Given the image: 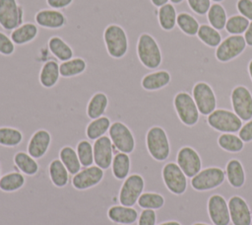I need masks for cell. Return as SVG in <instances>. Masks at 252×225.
Returning <instances> with one entry per match:
<instances>
[{"label": "cell", "instance_id": "obj_1", "mask_svg": "<svg viewBox=\"0 0 252 225\" xmlns=\"http://www.w3.org/2000/svg\"><path fill=\"white\" fill-rule=\"evenodd\" d=\"M145 146L148 154L163 167L170 155V141L165 129L159 125L149 127L145 134Z\"/></svg>", "mask_w": 252, "mask_h": 225}, {"label": "cell", "instance_id": "obj_2", "mask_svg": "<svg viewBox=\"0 0 252 225\" xmlns=\"http://www.w3.org/2000/svg\"><path fill=\"white\" fill-rule=\"evenodd\" d=\"M136 51L141 64L149 70H156L162 63L160 47L157 39L149 33H143L139 36Z\"/></svg>", "mask_w": 252, "mask_h": 225}, {"label": "cell", "instance_id": "obj_3", "mask_svg": "<svg viewBox=\"0 0 252 225\" xmlns=\"http://www.w3.org/2000/svg\"><path fill=\"white\" fill-rule=\"evenodd\" d=\"M103 41L109 56L115 59L124 57L129 48L128 36L118 24H109L103 31Z\"/></svg>", "mask_w": 252, "mask_h": 225}, {"label": "cell", "instance_id": "obj_4", "mask_svg": "<svg viewBox=\"0 0 252 225\" xmlns=\"http://www.w3.org/2000/svg\"><path fill=\"white\" fill-rule=\"evenodd\" d=\"M207 122L210 127L220 133H237L243 121L236 113L227 109H216L207 116Z\"/></svg>", "mask_w": 252, "mask_h": 225}, {"label": "cell", "instance_id": "obj_5", "mask_svg": "<svg viewBox=\"0 0 252 225\" xmlns=\"http://www.w3.org/2000/svg\"><path fill=\"white\" fill-rule=\"evenodd\" d=\"M173 108L179 120L186 126H194L199 122L200 112L192 95L180 91L173 97Z\"/></svg>", "mask_w": 252, "mask_h": 225}, {"label": "cell", "instance_id": "obj_6", "mask_svg": "<svg viewBox=\"0 0 252 225\" xmlns=\"http://www.w3.org/2000/svg\"><path fill=\"white\" fill-rule=\"evenodd\" d=\"M114 148L118 152L132 154L136 148V138L132 129L124 122L113 121L108 130Z\"/></svg>", "mask_w": 252, "mask_h": 225}, {"label": "cell", "instance_id": "obj_7", "mask_svg": "<svg viewBox=\"0 0 252 225\" xmlns=\"http://www.w3.org/2000/svg\"><path fill=\"white\" fill-rule=\"evenodd\" d=\"M225 180V171L219 167H209L191 178L190 185L197 191H208L220 187Z\"/></svg>", "mask_w": 252, "mask_h": 225}, {"label": "cell", "instance_id": "obj_8", "mask_svg": "<svg viewBox=\"0 0 252 225\" xmlns=\"http://www.w3.org/2000/svg\"><path fill=\"white\" fill-rule=\"evenodd\" d=\"M146 182L142 175L138 173L130 174L124 181L119 190L118 200L121 205L134 206L140 195L145 191Z\"/></svg>", "mask_w": 252, "mask_h": 225}, {"label": "cell", "instance_id": "obj_9", "mask_svg": "<svg viewBox=\"0 0 252 225\" xmlns=\"http://www.w3.org/2000/svg\"><path fill=\"white\" fill-rule=\"evenodd\" d=\"M161 177L165 188L173 194L181 195L188 188V178L176 162L165 163L161 170Z\"/></svg>", "mask_w": 252, "mask_h": 225}, {"label": "cell", "instance_id": "obj_10", "mask_svg": "<svg viewBox=\"0 0 252 225\" xmlns=\"http://www.w3.org/2000/svg\"><path fill=\"white\" fill-rule=\"evenodd\" d=\"M192 97L201 115L208 116L218 107L216 93L213 87L205 81H199L194 84Z\"/></svg>", "mask_w": 252, "mask_h": 225}, {"label": "cell", "instance_id": "obj_11", "mask_svg": "<svg viewBox=\"0 0 252 225\" xmlns=\"http://www.w3.org/2000/svg\"><path fill=\"white\" fill-rule=\"evenodd\" d=\"M246 46L247 44L243 36L229 35L223 38L216 48L215 56L220 63L231 62L244 52Z\"/></svg>", "mask_w": 252, "mask_h": 225}, {"label": "cell", "instance_id": "obj_12", "mask_svg": "<svg viewBox=\"0 0 252 225\" xmlns=\"http://www.w3.org/2000/svg\"><path fill=\"white\" fill-rule=\"evenodd\" d=\"M232 111L242 121L252 118V92L244 85H236L230 93Z\"/></svg>", "mask_w": 252, "mask_h": 225}, {"label": "cell", "instance_id": "obj_13", "mask_svg": "<svg viewBox=\"0 0 252 225\" xmlns=\"http://www.w3.org/2000/svg\"><path fill=\"white\" fill-rule=\"evenodd\" d=\"M24 23V8L18 0H0V26L13 31Z\"/></svg>", "mask_w": 252, "mask_h": 225}, {"label": "cell", "instance_id": "obj_14", "mask_svg": "<svg viewBox=\"0 0 252 225\" xmlns=\"http://www.w3.org/2000/svg\"><path fill=\"white\" fill-rule=\"evenodd\" d=\"M176 163L188 179L193 178L202 170L201 157L191 146H183L178 150Z\"/></svg>", "mask_w": 252, "mask_h": 225}, {"label": "cell", "instance_id": "obj_15", "mask_svg": "<svg viewBox=\"0 0 252 225\" xmlns=\"http://www.w3.org/2000/svg\"><path fill=\"white\" fill-rule=\"evenodd\" d=\"M104 177V170L92 165L81 169L72 177V186L77 190H86L97 186Z\"/></svg>", "mask_w": 252, "mask_h": 225}, {"label": "cell", "instance_id": "obj_16", "mask_svg": "<svg viewBox=\"0 0 252 225\" xmlns=\"http://www.w3.org/2000/svg\"><path fill=\"white\" fill-rule=\"evenodd\" d=\"M207 210L213 225H230V215L227 200L220 194L215 193L210 196Z\"/></svg>", "mask_w": 252, "mask_h": 225}, {"label": "cell", "instance_id": "obj_17", "mask_svg": "<svg viewBox=\"0 0 252 225\" xmlns=\"http://www.w3.org/2000/svg\"><path fill=\"white\" fill-rule=\"evenodd\" d=\"M94 148V163L95 166L102 170H107L111 167L114 157V146L109 136L104 135L96 140L93 144Z\"/></svg>", "mask_w": 252, "mask_h": 225}, {"label": "cell", "instance_id": "obj_18", "mask_svg": "<svg viewBox=\"0 0 252 225\" xmlns=\"http://www.w3.org/2000/svg\"><path fill=\"white\" fill-rule=\"evenodd\" d=\"M227 203L232 225H252V212L243 197L233 195Z\"/></svg>", "mask_w": 252, "mask_h": 225}, {"label": "cell", "instance_id": "obj_19", "mask_svg": "<svg viewBox=\"0 0 252 225\" xmlns=\"http://www.w3.org/2000/svg\"><path fill=\"white\" fill-rule=\"evenodd\" d=\"M51 141L52 137L48 130L37 129L32 134L27 144V152L36 160L41 159L49 150Z\"/></svg>", "mask_w": 252, "mask_h": 225}, {"label": "cell", "instance_id": "obj_20", "mask_svg": "<svg viewBox=\"0 0 252 225\" xmlns=\"http://www.w3.org/2000/svg\"><path fill=\"white\" fill-rule=\"evenodd\" d=\"M34 21L37 26L48 30H59L67 24V18L63 12L56 9H41L36 12Z\"/></svg>", "mask_w": 252, "mask_h": 225}, {"label": "cell", "instance_id": "obj_21", "mask_svg": "<svg viewBox=\"0 0 252 225\" xmlns=\"http://www.w3.org/2000/svg\"><path fill=\"white\" fill-rule=\"evenodd\" d=\"M172 80V76L168 70L160 69L149 72L141 79V87L146 92H158L166 88Z\"/></svg>", "mask_w": 252, "mask_h": 225}, {"label": "cell", "instance_id": "obj_22", "mask_svg": "<svg viewBox=\"0 0 252 225\" xmlns=\"http://www.w3.org/2000/svg\"><path fill=\"white\" fill-rule=\"evenodd\" d=\"M107 218L118 225H133L138 221L139 213L133 206L112 205L106 211Z\"/></svg>", "mask_w": 252, "mask_h": 225}, {"label": "cell", "instance_id": "obj_23", "mask_svg": "<svg viewBox=\"0 0 252 225\" xmlns=\"http://www.w3.org/2000/svg\"><path fill=\"white\" fill-rule=\"evenodd\" d=\"M60 71L59 64L55 60H47L45 61L39 71L38 79L40 85L45 89H51L58 83L60 79Z\"/></svg>", "mask_w": 252, "mask_h": 225}, {"label": "cell", "instance_id": "obj_24", "mask_svg": "<svg viewBox=\"0 0 252 225\" xmlns=\"http://www.w3.org/2000/svg\"><path fill=\"white\" fill-rule=\"evenodd\" d=\"M38 35V28L34 23L27 22L11 32L10 38L16 45H24L32 41Z\"/></svg>", "mask_w": 252, "mask_h": 225}, {"label": "cell", "instance_id": "obj_25", "mask_svg": "<svg viewBox=\"0 0 252 225\" xmlns=\"http://www.w3.org/2000/svg\"><path fill=\"white\" fill-rule=\"evenodd\" d=\"M108 97L103 92H95L90 98L87 105V116L90 119H95L102 116L108 108Z\"/></svg>", "mask_w": 252, "mask_h": 225}, {"label": "cell", "instance_id": "obj_26", "mask_svg": "<svg viewBox=\"0 0 252 225\" xmlns=\"http://www.w3.org/2000/svg\"><path fill=\"white\" fill-rule=\"evenodd\" d=\"M226 182L233 188H241L245 184V171L242 163L238 159H231L225 167Z\"/></svg>", "mask_w": 252, "mask_h": 225}, {"label": "cell", "instance_id": "obj_27", "mask_svg": "<svg viewBox=\"0 0 252 225\" xmlns=\"http://www.w3.org/2000/svg\"><path fill=\"white\" fill-rule=\"evenodd\" d=\"M112 175L116 180L124 181L131 173L132 160L129 154L117 152L113 157L111 164Z\"/></svg>", "mask_w": 252, "mask_h": 225}, {"label": "cell", "instance_id": "obj_28", "mask_svg": "<svg viewBox=\"0 0 252 225\" xmlns=\"http://www.w3.org/2000/svg\"><path fill=\"white\" fill-rule=\"evenodd\" d=\"M47 46L51 54L61 62L67 61L74 56L73 48L61 37H51L47 41Z\"/></svg>", "mask_w": 252, "mask_h": 225}, {"label": "cell", "instance_id": "obj_29", "mask_svg": "<svg viewBox=\"0 0 252 225\" xmlns=\"http://www.w3.org/2000/svg\"><path fill=\"white\" fill-rule=\"evenodd\" d=\"M48 175L56 188H64L69 182V172L60 159H53L48 165Z\"/></svg>", "mask_w": 252, "mask_h": 225}, {"label": "cell", "instance_id": "obj_30", "mask_svg": "<svg viewBox=\"0 0 252 225\" xmlns=\"http://www.w3.org/2000/svg\"><path fill=\"white\" fill-rule=\"evenodd\" d=\"M13 162L21 173L30 177L36 175L39 170L36 159L32 157L28 152H17L13 157Z\"/></svg>", "mask_w": 252, "mask_h": 225}, {"label": "cell", "instance_id": "obj_31", "mask_svg": "<svg viewBox=\"0 0 252 225\" xmlns=\"http://www.w3.org/2000/svg\"><path fill=\"white\" fill-rule=\"evenodd\" d=\"M111 120L108 116L106 115H102L98 118L95 119H92L86 127L85 133L86 136L90 139V140H96L97 138L104 136L106 134V132H108L109 127L111 125Z\"/></svg>", "mask_w": 252, "mask_h": 225}, {"label": "cell", "instance_id": "obj_32", "mask_svg": "<svg viewBox=\"0 0 252 225\" xmlns=\"http://www.w3.org/2000/svg\"><path fill=\"white\" fill-rule=\"evenodd\" d=\"M177 12L173 4L166 3L158 10V21L159 27L165 31L170 32L176 27Z\"/></svg>", "mask_w": 252, "mask_h": 225}, {"label": "cell", "instance_id": "obj_33", "mask_svg": "<svg viewBox=\"0 0 252 225\" xmlns=\"http://www.w3.org/2000/svg\"><path fill=\"white\" fill-rule=\"evenodd\" d=\"M58 155H59L60 161L67 168L70 175L74 176L82 169V165L80 163L76 149H74L72 146L70 145L63 146L59 150Z\"/></svg>", "mask_w": 252, "mask_h": 225}, {"label": "cell", "instance_id": "obj_34", "mask_svg": "<svg viewBox=\"0 0 252 225\" xmlns=\"http://www.w3.org/2000/svg\"><path fill=\"white\" fill-rule=\"evenodd\" d=\"M87 69V62L82 57H73L59 64L60 75L63 78H72L83 74Z\"/></svg>", "mask_w": 252, "mask_h": 225}, {"label": "cell", "instance_id": "obj_35", "mask_svg": "<svg viewBox=\"0 0 252 225\" xmlns=\"http://www.w3.org/2000/svg\"><path fill=\"white\" fill-rule=\"evenodd\" d=\"M26 184L25 176L20 172H10L0 178V189L4 192H15Z\"/></svg>", "mask_w": 252, "mask_h": 225}, {"label": "cell", "instance_id": "obj_36", "mask_svg": "<svg viewBox=\"0 0 252 225\" xmlns=\"http://www.w3.org/2000/svg\"><path fill=\"white\" fill-rule=\"evenodd\" d=\"M227 18L226 11L220 3H213L207 13L209 25L218 31H221L225 28Z\"/></svg>", "mask_w": 252, "mask_h": 225}, {"label": "cell", "instance_id": "obj_37", "mask_svg": "<svg viewBox=\"0 0 252 225\" xmlns=\"http://www.w3.org/2000/svg\"><path fill=\"white\" fill-rule=\"evenodd\" d=\"M198 38L209 47H218L221 42V34L209 24H202L197 33Z\"/></svg>", "mask_w": 252, "mask_h": 225}, {"label": "cell", "instance_id": "obj_38", "mask_svg": "<svg viewBox=\"0 0 252 225\" xmlns=\"http://www.w3.org/2000/svg\"><path fill=\"white\" fill-rule=\"evenodd\" d=\"M218 144L222 150L230 153H239L246 146V143L235 133H220L218 137Z\"/></svg>", "mask_w": 252, "mask_h": 225}, {"label": "cell", "instance_id": "obj_39", "mask_svg": "<svg viewBox=\"0 0 252 225\" xmlns=\"http://www.w3.org/2000/svg\"><path fill=\"white\" fill-rule=\"evenodd\" d=\"M137 204L142 209L159 210L164 206L165 198L161 193L156 191H144L140 195Z\"/></svg>", "mask_w": 252, "mask_h": 225}, {"label": "cell", "instance_id": "obj_40", "mask_svg": "<svg viewBox=\"0 0 252 225\" xmlns=\"http://www.w3.org/2000/svg\"><path fill=\"white\" fill-rule=\"evenodd\" d=\"M176 26L186 36L194 37V36H197L198 30L200 28V23L190 13L180 12L179 14H177Z\"/></svg>", "mask_w": 252, "mask_h": 225}, {"label": "cell", "instance_id": "obj_41", "mask_svg": "<svg viewBox=\"0 0 252 225\" xmlns=\"http://www.w3.org/2000/svg\"><path fill=\"white\" fill-rule=\"evenodd\" d=\"M23 132L12 126L0 127V145L4 147H16L23 142Z\"/></svg>", "mask_w": 252, "mask_h": 225}, {"label": "cell", "instance_id": "obj_42", "mask_svg": "<svg viewBox=\"0 0 252 225\" xmlns=\"http://www.w3.org/2000/svg\"><path fill=\"white\" fill-rule=\"evenodd\" d=\"M249 23H250V21L247 20L245 17H243L240 14L231 15L230 17L227 18L224 30L229 35H234V36L241 35L242 36L245 33V31L247 30Z\"/></svg>", "mask_w": 252, "mask_h": 225}, {"label": "cell", "instance_id": "obj_43", "mask_svg": "<svg viewBox=\"0 0 252 225\" xmlns=\"http://www.w3.org/2000/svg\"><path fill=\"white\" fill-rule=\"evenodd\" d=\"M76 152L83 168L90 167L94 164V148L89 140L81 139L76 145Z\"/></svg>", "mask_w": 252, "mask_h": 225}, {"label": "cell", "instance_id": "obj_44", "mask_svg": "<svg viewBox=\"0 0 252 225\" xmlns=\"http://www.w3.org/2000/svg\"><path fill=\"white\" fill-rule=\"evenodd\" d=\"M189 8L198 16L207 15L211 5V0H187Z\"/></svg>", "mask_w": 252, "mask_h": 225}, {"label": "cell", "instance_id": "obj_45", "mask_svg": "<svg viewBox=\"0 0 252 225\" xmlns=\"http://www.w3.org/2000/svg\"><path fill=\"white\" fill-rule=\"evenodd\" d=\"M158 214L154 209H143L137 221V225H157Z\"/></svg>", "mask_w": 252, "mask_h": 225}, {"label": "cell", "instance_id": "obj_46", "mask_svg": "<svg viewBox=\"0 0 252 225\" xmlns=\"http://www.w3.org/2000/svg\"><path fill=\"white\" fill-rule=\"evenodd\" d=\"M15 45L10 37L0 32V54L5 56L12 55L15 51Z\"/></svg>", "mask_w": 252, "mask_h": 225}, {"label": "cell", "instance_id": "obj_47", "mask_svg": "<svg viewBox=\"0 0 252 225\" xmlns=\"http://www.w3.org/2000/svg\"><path fill=\"white\" fill-rule=\"evenodd\" d=\"M235 6L240 15L252 21V0H237Z\"/></svg>", "mask_w": 252, "mask_h": 225}, {"label": "cell", "instance_id": "obj_48", "mask_svg": "<svg viewBox=\"0 0 252 225\" xmlns=\"http://www.w3.org/2000/svg\"><path fill=\"white\" fill-rule=\"evenodd\" d=\"M237 133L244 143L252 142V118L248 121H245Z\"/></svg>", "mask_w": 252, "mask_h": 225}, {"label": "cell", "instance_id": "obj_49", "mask_svg": "<svg viewBox=\"0 0 252 225\" xmlns=\"http://www.w3.org/2000/svg\"><path fill=\"white\" fill-rule=\"evenodd\" d=\"M74 0H46V4L51 9L61 10L64 8L69 7Z\"/></svg>", "mask_w": 252, "mask_h": 225}, {"label": "cell", "instance_id": "obj_50", "mask_svg": "<svg viewBox=\"0 0 252 225\" xmlns=\"http://www.w3.org/2000/svg\"><path fill=\"white\" fill-rule=\"evenodd\" d=\"M243 37H244L247 46L252 47V21L249 23V26H248L247 30L245 31V33L243 34Z\"/></svg>", "mask_w": 252, "mask_h": 225}, {"label": "cell", "instance_id": "obj_51", "mask_svg": "<svg viewBox=\"0 0 252 225\" xmlns=\"http://www.w3.org/2000/svg\"><path fill=\"white\" fill-rule=\"evenodd\" d=\"M150 1H151V3H152L155 7L159 8V7H161L162 5L168 3L169 0H150Z\"/></svg>", "mask_w": 252, "mask_h": 225}, {"label": "cell", "instance_id": "obj_52", "mask_svg": "<svg viewBox=\"0 0 252 225\" xmlns=\"http://www.w3.org/2000/svg\"><path fill=\"white\" fill-rule=\"evenodd\" d=\"M158 225H182V224L175 220H168V221H163V222L158 223Z\"/></svg>", "mask_w": 252, "mask_h": 225}, {"label": "cell", "instance_id": "obj_53", "mask_svg": "<svg viewBox=\"0 0 252 225\" xmlns=\"http://www.w3.org/2000/svg\"><path fill=\"white\" fill-rule=\"evenodd\" d=\"M247 73H248V76L250 78V81L252 82V59H250L248 64H247Z\"/></svg>", "mask_w": 252, "mask_h": 225}, {"label": "cell", "instance_id": "obj_54", "mask_svg": "<svg viewBox=\"0 0 252 225\" xmlns=\"http://www.w3.org/2000/svg\"><path fill=\"white\" fill-rule=\"evenodd\" d=\"M169 1H170V3H171V4H173V5H177V4L182 3L184 0H169Z\"/></svg>", "mask_w": 252, "mask_h": 225}, {"label": "cell", "instance_id": "obj_55", "mask_svg": "<svg viewBox=\"0 0 252 225\" xmlns=\"http://www.w3.org/2000/svg\"><path fill=\"white\" fill-rule=\"evenodd\" d=\"M192 225H213V224H208V223H204V222H196Z\"/></svg>", "mask_w": 252, "mask_h": 225}, {"label": "cell", "instance_id": "obj_56", "mask_svg": "<svg viewBox=\"0 0 252 225\" xmlns=\"http://www.w3.org/2000/svg\"><path fill=\"white\" fill-rule=\"evenodd\" d=\"M211 1H213L214 3H220V2H222L224 0H211Z\"/></svg>", "mask_w": 252, "mask_h": 225}, {"label": "cell", "instance_id": "obj_57", "mask_svg": "<svg viewBox=\"0 0 252 225\" xmlns=\"http://www.w3.org/2000/svg\"><path fill=\"white\" fill-rule=\"evenodd\" d=\"M0 178H1V169H0Z\"/></svg>", "mask_w": 252, "mask_h": 225}]
</instances>
